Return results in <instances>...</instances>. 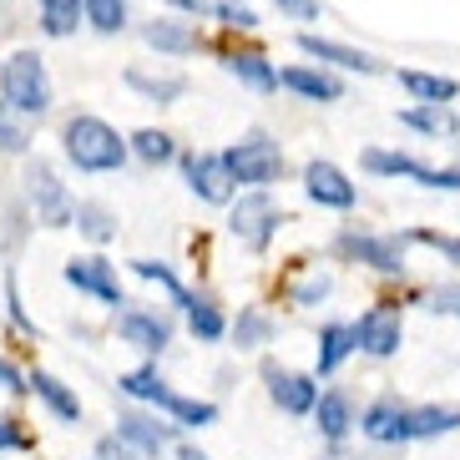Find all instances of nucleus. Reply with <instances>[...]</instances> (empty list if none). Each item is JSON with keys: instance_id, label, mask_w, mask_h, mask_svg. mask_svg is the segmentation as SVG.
Here are the masks:
<instances>
[{"instance_id": "obj_1", "label": "nucleus", "mask_w": 460, "mask_h": 460, "mask_svg": "<svg viewBox=\"0 0 460 460\" xmlns=\"http://www.w3.org/2000/svg\"><path fill=\"white\" fill-rule=\"evenodd\" d=\"M61 142H66V157L82 172H117L127 163V142L102 117H71Z\"/></svg>"}, {"instance_id": "obj_2", "label": "nucleus", "mask_w": 460, "mask_h": 460, "mask_svg": "<svg viewBox=\"0 0 460 460\" xmlns=\"http://www.w3.org/2000/svg\"><path fill=\"white\" fill-rule=\"evenodd\" d=\"M0 92H5V107L21 111V117H41L51 107V82H46V66L36 51H15L0 71Z\"/></svg>"}, {"instance_id": "obj_3", "label": "nucleus", "mask_w": 460, "mask_h": 460, "mask_svg": "<svg viewBox=\"0 0 460 460\" xmlns=\"http://www.w3.org/2000/svg\"><path fill=\"white\" fill-rule=\"evenodd\" d=\"M233 167V177L243 182V188H269V182H279V172H284V152H279V142H269L263 132L243 137L238 147L223 152Z\"/></svg>"}, {"instance_id": "obj_4", "label": "nucleus", "mask_w": 460, "mask_h": 460, "mask_svg": "<svg viewBox=\"0 0 460 460\" xmlns=\"http://www.w3.org/2000/svg\"><path fill=\"white\" fill-rule=\"evenodd\" d=\"M26 198H31V208H36V217H41L46 228H71V223H76V203H71L66 182H61L46 163L26 167Z\"/></svg>"}, {"instance_id": "obj_5", "label": "nucleus", "mask_w": 460, "mask_h": 460, "mask_svg": "<svg viewBox=\"0 0 460 460\" xmlns=\"http://www.w3.org/2000/svg\"><path fill=\"white\" fill-rule=\"evenodd\" d=\"M279 223H284V208L273 203L263 188H253L248 198H238V203H233V217H228V228L238 233L248 248H269V238L279 233Z\"/></svg>"}, {"instance_id": "obj_6", "label": "nucleus", "mask_w": 460, "mask_h": 460, "mask_svg": "<svg viewBox=\"0 0 460 460\" xmlns=\"http://www.w3.org/2000/svg\"><path fill=\"white\" fill-rule=\"evenodd\" d=\"M182 167H188V188L198 192L203 203H233L238 177H233V167H228L223 152H192Z\"/></svg>"}, {"instance_id": "obj_7", "label": "nucleus", "mask_w": 460, "mask_h": 460, "mask_svg": "<svg viewBox=\"0 0 460 460\" xmlns=\"http://www.w3.org/2000/svg\"><path fill=\"white\" fill-rule=\"evenodd\" d=\"M339 253L359 258L379 273H405V238H379V233H339Z\"/></svg>"}, {"instance_id": "obj_8", "label": "nucleus", "mask_w": 460, "mask_h": 460, "mask_svg": "<svg viewBox=\"0 0 460 460\" xmlns=\"http://www.w3.org/2000/svg\"><path fill=\"white\" fill-rule=\"evenodd\" d=\"M400 339H405V324H400V314L385 309V304L359 314V324H354V344L365 354H375V359H390V354L400 349Z\"/></svg>"}, {"instance_id": "obj_9", "label": "nucleus", "mask_w": 460, "mask_h": 460, "mask_svg": "<svg viewBox=\"0 0 460 460\" xmlns=\"http://www.w3.org/2000/svg\"><path fill=\"white\" fill-rule=\"evenodd\" d=\"M66 284L82 288V294H96L102 304H111V309H122L127 304L122 284H117V269H111L107 258H71L66 263Z\"/></svg>"}, {"instance_id": "obj_10", "label": "nucleus", "mask_w": 460, "mask_h": 460, "mask_svg": "<svg viewBox=\"0 0 460 460\" xmlns=\"http://www.w3.org/2000/svg\"><path fill=\"white\" fill-rule=\"evenodd\" d=\"M117 334L142 354H163L167 339H172V324L157 319V314H147V309H117Z\"/></svg>"}, {"instance_id": "obj_11", "label": "nucleus", "mask_w": 460, "mask_h": 460, "mask_svg": "<svg viewBox=\"0 0 460 460\" xmlns=\"http://www.w3.org/2000/svg\"><path fill=\"white\" fill-rule=\"evenodd\" d=\"M304 192H309L319 208H354V182L344 172H339L334 163H309L304 167Z\"/></svg>"}, {"instance_id": "obj_12", "label": "nucleus", "mask_w": 460, "mask_h": 460, "mask_svg": "<svg viewBox=\"0 0 460 460\" xmlns=\"http://www.w3.org/2000/svg\"><path fill=\"white\" fill-rule=\"evenodd\" d=\"M269 394L288 415H314V405H319V385L309 375H294V369H269Z\"/></svg>"}, {"instance_id": "obj_13", "label": "nucleus", "mask_w": 460, "mask_h": 460, "mask_svg": "<svg viewBox=\"0 0 460 460\" xmlns=\"http://www.w3.org/2000/svg\"><path fill=\"white\" fill-rule=\"evenodd\" d=\"M359 430L375 440V446H405V405L400 400H375V405L359 415Z\"/></svg>"}, {"instance_id": "obj_14", "label": "nucleus", "mask_w": 460, "mask_h": 460, "mask_svg": "<svg viewBox=\"0 0 460 460\" xmlns=\"http://www.w3.org/2000/svg\"><path fill=\"white\" fill-rule=\"evenodd\" d=\"M117 435H122V440H132L142 456H163L167 440H172V425L142 415V410H122V415H117Z\"/></svg>"}, {"instance_id": "obj_15", "label": "nucleus", "mask_w": 460, "mask_h": 460, "mask_svg": "<svg viewBox=\"0 0 460 460\" xmlns=\"http://www.w3.org/2000/svg\"><path fill=\"white\" fill-rule=\"evenodd\" d=\"M314 415H319V430H324L329 446H339V440L349 435V425H354V405H349V394L344 390H324L319 394V405H314Z\"/></svg>"}, {"instance_id": "obj_16", "label": "nucleus", "mask_w": 460, "mask_h": 460, "mask_svg": "<svg viewBox=\"0 0 460 460\" xmlns=\"http://www.w3.org/2000/svg\"><path fill=\"white\" fill-rule=\"evenodd\" d=\"M298 51L314 56V61H329V66H344V71H379L365 51H354V46H339V41H319V36H298Z\"/></svg>"}, {"instance_id": "obj_17", "label": "nucleus", "mask_w": 460, "mask_h": 460, "mask_svg": "<svg viewBox=\"0 0 460 460\" xmlns=\"http://www.w3.org/2000/svg\"><path fill=\"white\" fill-rule=\"evenodd\" d=\"M446 430H460V410H450V405L405 410V435L410 440H430V435H446Z\"/></svg>"}, {"instance_id": "obj_18", "label": "nucleus", "mask_w": 460, "mask_h": 460, "mask_svg": "<svg viewBox=\"0 0 460 460\" xmlns=\"http://www.w3.org/2000/svg\"><path fill=\"white\" fill-rule=\"evenodd\" d=\"M279 82H284L288 92L309 96V102H339V96H344V86H339L334 76H324V71H309V66H288V71H279Z\"/></svg>"}, {"instance_id": "obj_19", "label": "nucleus", "mask_w": 460, "mask_h": 460, "mask_svg": "<svg viewBox=\"0 0 460 460\" xmlns=\"http://www.w3.org/2000/svg\"><path fill=\"white\" fill-rule=\"evenodd\" d=\"M400 122L415 127V132H430V137H456V132H460L456 111H450L446 102H420V107L400 111Z\"/></svg>"}, {"instance_id": "obj_20", "label": "nucleus", "mask_w": 460, "mask_h": 460, "mask_svg": "<svg viewBox=\"0 0 460 460\" xmlns=\"http://www.w3.org/2000/svg\"><path fill=\"white\" fill-rule=\"evenodd\" d=\"M31 390L41 394V400H46V405H51L61 420H71V425L82 420V400H76V394H71V390H66V385H61L56 375H46V369H36V375H31Z\"/></svg>"}, {"instance_id": "obj_21", "label": "nucleus", "mask_w": 460, "mask_h": 460, "mask_svg": "<svg viewBox=\"0 0 460 460\" xmlns=\"http://www.w3.org/2000/svg\"><path fill=\"white\" fill-rule=\"evenodd\" d=\"M349 349H359V344H354V324H329L324 334H319V375H334V369L349 359Z\"/></svg>"}, {"instance_id": "obj_22", "label": "nucleus", "mask_w": 460, "mask_h": 460, "mask_svg": "<svg viewBox=\"0 0 460 460\" xmlns=\"http://www.w3.org/2000/svg\"><path fill=\"white\" fill-rule=\"evenodd\" d=\"M132 273L137 279H147V284H157V288H167V298H172L177 309H192V304H198L188 288L177 284V273L167 269V263H157V258H132Z\"/></svg>"}, {"instance_id": "obj_23", "label": "nucleus", "mask_w": 460, "mask_h": 460, "mask_svg": "<svg viewBox=\"0 0 460 460\" xmlns=\"http://www.w3.org/2000/svg\"><path fill=\"white\" fill-rule=\"evenodd\" d=\"M157 410H167L177 425H198V430L217 420V405H208V400H188V394H177V390H167L163 400H157Z\"/></svg>"}, {"instance_id": "obj_24", "label": "nucleus", "mask_w": 460, "mask_h": 460, "mask_svg": "<svg viewBox=\"0 0 460 460\" xmlns=\"http://www.w3.org/2000/svg\"><path fill=\"white\" fill-rule=\"evenodd\" d=\"M82 15H86V0H41L46 36H71V31L82 26Z\"/></svg>"}, {"instance_id": "obj_25", "label": "nucleus", "mask_w": 460, "mask_h": 460, "mask_svg": "<svg viewBox=\"0 0 460 460\" xmlns=\"http://www.w3.org/2000/svg\"><path fill=\"white\" fill-rule=\"evenodd\" d=\"M127 86H137V92L147 96V102H157V107H167V102H177V96L188 92V82L182 76H147V71H127Z\"/></svg>"}, {"instance_id": "obj_26", "label": "nucleus", "mask_w": 460, "mask_h": 460, "mask_svg": "<svg viewBox=\"0 0 460 460\" xmlns=\"http://www.w3.org/2000/svg\"><path fill=\"white\" fill-rule=\"evenodd\" d=\"M359 163H365V172H379V177H415V182L425 177V167H420L415 157H405V152H379V147H369Z\"/></svg>"}, {"instance_id": "obj_27", "label": "nucleus", "mask_w": 460, "mask_h": 460, "mask_svg": "<svg viewBox=\"0 0 460 460\" xmlns=\"http://www.w3.org/2000/svg\"><path fill=\"white\" fill-rule=\"evenodd\" d=\"M400 86H405L410 96H420V102H450V96L460 92L450 76H425V71H400Z\"/></svg>"}, {"instance_id": "obj_28", "label": "nucleus", "mask_w": 460, "mask_h": 460, "mask_svg": "<svg viewBox=\"0 0 460 460\" xmlns=\"http://www.w3.org/2000/svg\"><path fill=\"white\" fill-rule=\"evenodd\" d=\"M142 36H147V46H157V51H172V56H182V51H192V46H198V36H192L188 26H177V21H152Z\"/></svg>"}, {"instance_id": "obj_29", "label": "nucleus", "mask_w": 460, "mask_h": 460, "mask_svg": "<svg viewBox=\"0 0 460 460\" xmlns=\"http://www.w3.org/2000/svg\"><path fill=\"white\" fill-rule=\"evenodd\" d=\"M228 71L238 76V82L258 86V92H273V86H279V71H273L263 56H253V51H248V56H228Z\"/></svg>"}, {"instance_id": "obj_30", "label": "nucleus", "mask_w": 460, "mask_h": 460, "mask_svg": "<svg viewBox=\"0 0 460 460\" xmlns=\"http://www.w3.org/2000/svg\"><path fill=\"white\" fill-rule=\"evenodd\" d=\"M233 339H238V349H258V344H269L273 339V319L263 309H243L238 314V324H233Z\"/></svg>"}, {"instance_id": "obj_31", "label": "nucleus", "mask_w": 460, "mask_h": 460, "mask_svg": "<svg viewBox=\"0 0 460 460\" xmlns=\"http://www.w3.org/2000/svg\"><path fill=\"white\" fill-rule=\"evenodd\" d=\"M76 228H82L92 243H111V238H117L111 213H107V208H96V203H76Z\"/></svg>"}, {"instance_id": "obj_32", "label": "nucleus", "mask_w": 460, "mask_h": 460, "mask_svg": "<svg viewBox=\"0 0 460 460\" xmlns=\"http://www.w3.org/2000/svg\"><path fill=\"white\" fill-rule=\"evenodd\" d=\"M117 385H122V394H132V400H147V405H157V400L167 394V385L157 379V369H132V375H122Z\"/></svg>"}, {"instance_id": "obj_33", "label": "nucleus", "mask_w": 460, "mask_h": 460, "mask_svg": "<svg viewBox=\"0 0 460 460\" xmlns=\"http://www.w3.org/2000/svg\"><path fill=\"white\" fill-rule=\"evenodd\" d=\"M188 329H192L198 339H208V344H213V339H223V329H228V319H223V314H217L213 304H208V298H198V304L188 309Z\"/></svg>"}, {"instance_id": "obj_34", "label": "nucleus", "mask_w": 460, "mask_h": 460, "mask_svg": "<svg viewBox=\"0 0 460 460\" xmlns=\"http://www.w3.org/2000/svg\"><path fill=\"white\" fill-rule=\"evenodd\" d=\"M86 21H92L96 31H122L127 26V0H86Z\"/></svg>"}, {"instance_id": "obj_35", "label": "nucleus", "mask_w": 460, "mask_h": 460, "mask_svg": "<svg viewBox=\"0 0 460 460\" xmlns=\"http://www.w3.org/2000/svg\"><path fill=\"white\" fill-rule=\"evenodd\" d=\"M132 152L142 157V163H167V157H172V137H167V132H152V127H147V132L132 137Z\"/></svg>"}, {"instance_id": "obj_36", "label": "nucleus", "mask_w": 460, "mask_h": 460, "mask_svg": "<svg viewBox=\"0 0 460 460\" xmlns=\"http://www.w3.org/2000/svg\"><path fill=\"white\" fill-rule=\"evenodd\" d=\"M31 147V137H26V127L15 122L11 111L0 107V152H26Z\"/></svg>"}, {"instance_id": "obj_37", "label": "nucleus", "mask_w": 460, "mask_h": 460, "mask_svg": "<svg viewBox=\"0 0 460 460\" xmlns=\"http://www.w3.org/2000/svg\"><path fill=\"white\" fill-rule=\"evenodd\" d=\"M288 298L304 304V309H314V304H324V298H329V279H324V273H319V279H304V284L288 288Z\"/></svg>"}, {"instance_id": "obj_38", "label": "nucleus", "mask_w": 460, "mask_h": 460, "mask_svg": "<svg viewBox=\"0 0 460 460\" xmlns=\"http://www.w3.org/2000/svg\"><path fill=\"white\" fill-rule=\"evenodd\" d=\"M96 460H142V450L122 435H107V440H96Z\"/></svg>"}, {"instance_id": "obj_39", "label": "nucleus", "mask_w": 460, "mask_h": 460, "mask_svg": "<svg viewBox=\"0 0 460 460\" xmlns=\"http://www.w3.org/2000/svg\"><path fill=\"white\" fill-rule=\"evenodd\" d=\"M410 238H415V243H430V248H440V253H446L450 263H460V238H446V233H430V228H415Z\"/></svg>"}, {"instance_id": "obj_40", "label": "nucleus", "mask_w": 460, "mask_h": 460, "mask_svg": "<svg viewBox=\"0 0 460 460\" xmlns=\"http://www.w3.org/2000/svg\"><path fill=\"white\" fill-rule=\"evenodd\" d=\"M420 188H446V192H460V167H425Z\"/></svg>"}, {"instance_id": "obj_41", "label": "nucleus", "mask_w": 460, "mask_h": 460, "mask_svg": "<svg viewBox=\"0 0 460 460\" xmlns=\"http://www.w3.org/2000/svg\"><path fill=\"white\" fill-rule=\"evenodd\" d=\"M430 309H435V314H450V319H460V284H446V288H435Z\"/></svg>"}, {"instance_id": "obj_42", "label": "nucleus", "mask_w": 460, "mask_h": 460, "mask_svg": "<svg viewBox=\"0 0 460 460\" xmlns=\"http://www.w3.org/2000/svg\"><path fill=\"white\" fill-rule=\"evenodd\" d=\"M217 15H223L228 26H238V31H253L258 26V15L248 11V5H233V0H223V5H217Z\"/></svg>"}, {"instance_id": "obj_43", "label": "nucleus", "mask_w": 460, "mask_h": 460, "mask_svg": "<svg viewBox=\"0 0 460 460\" xmlns=\"http://www.w3.org/2000/svg\"><path fill=\"white\" fill-rule=\"evenodd\" d=\"M273 5L294 21H319V0H273Z\"/></svg>"}, {"instance_id": "obj_44", "label": "nucleus", "mask_w": 460, "mask_h": 460, "mask_svg": "<svg viewBox=\"0 0 460 460\" xmlns=\"http://www.w3.org/2000/svg\"><path fill=\"white\" fill-rule=\"evenodd\" d=\"M21 446H31V440H26L21 430H15V420L0 415V450H21Z\"/></svg>"}, {"instance_id": "obj_45", "label": "nucleus", "mask_w": 460, "mask_h": 460, "mask_svg": "<svg viewBox=\"0 0 460 460\" xmlns=\"http://www.w3.org/2000/svg\"><path fill=\"white\" fill-rule=\"evenodd\" d=\"M0 385H5V390H15V394H26V390H31V379L21 375L15 365H5V359H0Z\"/></svg>"}, {"instance_id": "obj_46", "label": "nucleus", "mask_w": 460, "mask_h": 460, "mask_svg": "<svg viewBox=\"0 0 460 460\" xmlns=\"http://www.w3.org/2000/svg\"><path fill=\"white\" fill-rule=\"evenodd\" d=\"M177 460H208V456H203V450H192V446H182V450H177Z\"/></svg>"}]
</instances>
